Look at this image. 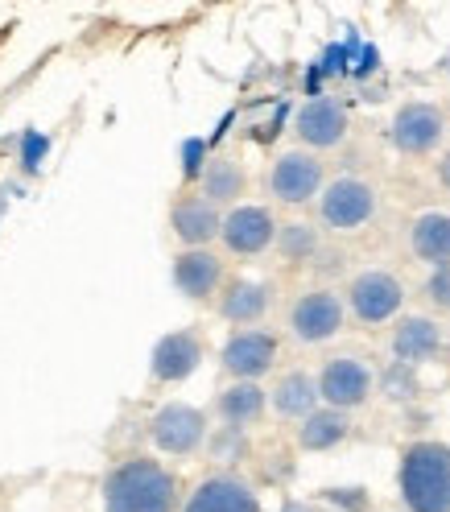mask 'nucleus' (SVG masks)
Returning a JSON list of instances; mask_svg holds the SVG:
<instances>
[{"label": "nucleus", "mask_w": 450, "mask_h": 512, "mask_svg": "<svg viewBox=\"0 0 450 512\" xmlns=\"http://www.w3.org/2000/svg\"><path fill=\"white\" fill-rule=\"evenodd\" d=\"M294 133H298V145L310 153L339 149L351 137V112L339 100H331V95H314V100H306L298 108Z\"/></svg>", "instance_id": "4468645a"}, {"label": "nucleus", "mask_w": 450, "mask_h": 512, "mask_svg": "<svg viewBox=\"0 0 450 512\" xmlns=\"http://www.w3.org/2000/svg\"><path fill=\"white\" fill-rule=\"evenodd\" d=\"M269 310H273V281L265 277H228V285H223V294L215 302V314L223 323H232V331L261 327Z\"/></svg>", "instance_id": "a211bd4d"}, {"label": "nucleus", "mask_w": 450, "mask_h": 512, "mask_svg": "<svg viewBox=\"0 0 450 512\" xmlns=\"http://www.w3.org/2000/svg\"><path fill=\"white\" fill-rule=\"evenodd\" d=\"M285 327L302 347L331 343L347 327V302L335 285H310V290H302L294 302H289Z\"/></svg>", "instance_id": "39448f33"}, {"label": "nucleus", "mask_w": 450, "mask_h": 512, "mask_svg": "<svg viewBox=\"0 0 450 512\" xmlns=\"http://www.w3.org/2000/svg\"><path fill=\"white\" fill-rule=\"evenodd\" d=\"M281 360V339L269 327H240L223 339L219 368L228 380H265Z\"/></svg>", "instance_id": "9d476101"}, {"label": "nucleus", "mask_w": 450, "mask_h": 512, "mask_svg": "<svg viewBox=\"0 0 450 512\" xmlns=\"http://www.w3.org/2000/svg\"><path fill=\"white\" fill-rule=\"evenodd\" d=\"M277 256L285 265H310L314 256H318V248H323V232L314 228V223H306V219H289V223H281L277 228Z\"/></svg>", "instance_id": "b1692460"}, {"label": "nucleus", "mask_w": 450, "mask_h": 512, "mask_svg": "<svg viewBox=\"0 0 450 512\" xmlns=\"http://www.w3.org/2000/svg\"><path fill=\"white\" fill-rule=\"evenodd\" d=\"M327 182L331 178H327L323 153H310L302 145L281 149L273 157V166H269V195L281 207H310V203H318V195H323Z\"/></svg>", "instance_id": "423d86ee"}, {"label": "nucleus", "mask_w": 450, "mask_h": 512, "mask_svg": "<svg viewBox=\"0 0 450 512\" xmlns=\"http://www.w3.org/2000/svg\"><path fill=\"white\" fill-rule=\"evenodd\" d=\"M405 281L393 273V269H380V265H368L360 273H351L347 290H343V302H347V318L360 327H389L405 314Z\"/></svg>", "instance_id": "20e7f679"}, {"label": "nucleus", "mask_w": 450, "mask_h": 512, "mask_svg": "<svg viewBox=\"0 0 450 512\" xmlns=\"http://www.w3.org/2000/svg\"><path fill=\"white\" fill-rule=\"evenodd\" d=\"M351 434V413H339V409H314L306 422H298L294 430V442L298 451H310V455H323V451H335L343 446Z\"/></svg>", "instance_id": "5701e85b"}, {"label": "nucleus", "mask_w": 450, "mask_h": 512, "mask_svg": "<svg viewBox=\"0 0 450 512\" xmlns=\"http://www.w3.org/2000/svg\"><path fill=\"white\" fill-rule=\"evenodd\" d=\"M434 182L450 195V149H442V153L434 157Z\"/></svg>", "instance_id": "cd10ccee"}, {"label": "nucleus", "mask_w": 450, "mask_h": 512, "mask_svg": "<svg viewBox=\"0 0 450 512\" xmlns=\"http://www.w3.org/2000/svg\"><path fill=\"white\" fill-rule=\"evenodd\" d=\"M314 376H318V397H323V405L339 409V413L368 405L372 393L380 389L376 368L364 356H351V351H343V356H327Z\"/></svg>", "instance_id": "6e6552de"}, {"label": "nucleus", "mask_w": 450, "mask_h": 512, "mask_svg": "<svg viewBox=\"0 0 450 512\" xmlns=\"http://www.w3.org/2000/svg\"><path fill=\"white\" fill-rule=\"evenodd\" d=\"M446 360H450V335H446Z\"/></svg>", "instance_id": "c756f323"}, {"label": "nucleus", "mask_w": 450, "mask_h": 512, "mask_svg": "<svg viewBox=\"0 0 450 512\" xmlns=\"http://www.w3.org/2000/svg\"><path fill=\"white\" fill-rule=\"evenodd\" d=\"M277 215L265 207V203H240L232 211H223V232H219V244L228 256H261L277 244Z\"/></svg>", "instance_id": "9b49d317"}, {"label": "nucleus", "mask_w": 450, "mask_h": 512, "mask_svg": "<svg viewBox=\"0 0 450 512\" xmlns=\"http://www.w3.org/2000/svg\"><path fill=\"white\" fill-rule=\"evenodd\" d=\"M269 409L281 422H306L314 409H323V397H318V376L306 368H285L277 372L273 389H269Z\"/></svg>", "instance_id": "412c9836"}, {"label": "nucleus", "mask_w": 450, "mask_h": 512, "mask_svg": "<svg viewBox=\"0 0 450 512\" xmlns=\"http://www.w3.org/2000/svg\"><path fill=\"white\" fill-rule=\"evenodd\" d=\"M203 356H207V343H203L199 331H190V327L170 331V335H162V339L153 343L149 376H153L157 384H182L186 376L199 372Z\"/></svg>", "instance_id": "f3484780"}, {"label": "nucleus", "mask_w": 450, "mask_h": 512, "mask_svg": "<svg viewBox=\"0 0 450 512\" xmlns=\"http://www.w3.org/2000/svg\"><path fill=\"white\" fill-rule=\"evenodd\" d=\"M182 500L178 471L153 455H124L100 479L104 512H178Z\"/></svg>", "instance_id": "f257e3e1"}, {"label": "nucleus", "mask_w": 450, "mask_h": 512, "mask_svg": "<svg viewBox=\"0 0 450 512\" xmlns=\"http://www.w3.org/2000/svg\"><path fill=\"white\" fill-rule=\"evenodd\" d=\"M450 116L434 100H405L389 120V141L405 157H434L446 145Z\"/></svg>", "instance_id": "1a4fd4ad"}, {"label": "nucleus", "mask_w": 450, "mask_h": 512, "mask_svg": "<svg viewBox=\"0 0 450 512\" xmlns=\"http://www.w3.org/2000/svg\"><path fill=\"white\" fill-rule=\"evenodd\" d=\"M170 277L186 302H219L228 285V261L215 248H182L170 265Z\"/></svg>", "instance_id": "f8f14e48"}, {"label": "nucleus", "mask_w": 450, "mask_h": 512, "mask_svg": "<svg viewBox=\"0 0 450 512\" xmlns=\"http://www.w3.org/2000/svg\"><path fill=\"white\" fill-rule=\"evenodd\" d=\"M269 413V389L261 380H228L215 393V418L228 430H252Z\"/></svg>", "instance_id": "6ab92c4d"}, {"label": "nucleus", "mask_w": 450, "mask_h": 512, "mask_svg": "<svg viewBox=\"0 0 450 512\" xmlns=\"http://www.w3.org/2000/svg\"><path fill=\"white\" fill-rule=\"evenodd\" d=\"M422 294H426V302H430L434 314H450V265H438V269L426 273Z\"/></svg>", "instance_id": "bb28decb"}, {"label": "nucleus", "mask_w": 450, "mask_h": 512, "mask_svg": "<svg viewBox=\"0 0 450 512\" xmlns=\"http://www.w3.org/2000/svg\"><path fill=\"white\" fill-rule=\"evenodd\" d=\"M170 232L178 236L182 248H215L223 232V211L190 186L170 203Z\"/></svg>", "instance_id": "dca6fc26"}, {"label": "nucleus", "mask_w": 450, "mask_h": 512, "mask_svg": "<svg viewBox=\"0 0 450 512\" xmlns=\"http://www.w3.org/2000/svg\"><path fill=\"white\" fill-rule=\"evenodd\" d=\"M417 368H405V364H389L384 368V376H380V389L389 393L393 401H413L417 397V376H413Z\"/></svg>", "instance_id": "a878e982"}, {"label": "nucleus", "mask_w": 450, "mask_h": 512, "mask_svg": "<svg viewBox=\"0 0 450 512\" xmlns=\"http://www.w3.org/2000/svg\"><path fill=\"white\" fill-rule=\"evenodd\" d=\"M178 512H261V492L236 471H211L186 492Z\"/></svg>", "instance_id": "ddd939ff"}, {"label": "nucleus", "mask_w": 450, "mask_h": 512, "mask_svg": "<svg viewBox=\"0 0 450 512\" xmlns=\"http://www.w3.org/2000/svg\"><path fill=\"white\" fill-rule=\"evenodd\" d=\"M195 190L207 203H215L219 211H232V207L248 203L244 199L248 195V170H244V162L236 153H215V157H207V166L199 170V186Z\"/></svg>", "instance_id": "aec40b11"}, {"label": "nucleus", "mask_w": 450, "mask_h": 512, "mask_svg": "<svg viewBox=\"0 0 450 512\" xmlns=\"http://www.w3.org/2000/svg\"><path fill=\"white\" fill-rule=\"evenodd\" d=\"M389 351H393V364L426 368L446 351V331L430 314H401L389 331Z\"/></svg>", "instance_id": "2eb2a0df"}, {"label": "nucleus", "mask_w": 450, "mask_h": 512, "mask_svg": "<svg viewBox=\"0 0 450 512\" xmlns=\"http://www.w3.org/2000/svg\"><path fill=\"white\" fill-rule=\"evenodd\" d=\"M397 492L405 512H450V442H409L397 463Z\"/></svg>", "instance_id": "f03ea898"}, {"label": "nucleus", "mask_w": 450, "mask_h": 512, "mask_svg": "<svg viewBox=\"0 0 450 512\" xmlns=\"http://www.w3.org/2000/svg\"><path fill=\"white\" fill-rule=\"evenodd\" d=\"M207 451L219 463H240V459H248V438H244V430H228V426H223L219 434H211Z\"/></svg>", "instance_id": "393cba45"}, {"label": "nucleus", "mask_w": 450, "mask_h": 512, "mask_svg": "<svg viewBox=\"0 0 450 512\" xmlns=\"http://www.w3.org/2000/svg\"><path fill=\"white\" fill-rule=\"evenodd\" d=\"M318 223L335 236L364 232L380 215V186L364 174H335L318 195Z\"/></svg>", "instance_id": "7ed1b4c3"}, {"label": "nucleus", "mask_w": 450, "mask_h": 512, "mask_svg": "<svg viewBox=\"0 0 450 512\" xmlns=\"http://www.w3.org/2000/svg\"><path fill=\"white\" fill-rule=\"evenodd\" d=\"M409 252L430 269L450 265V211L446 207H426L409 219Z\"/></svg>", "instance_id": "4be33fe9"}, {"label": "nucleus", "mask_w": 450, "mask_h": 512, "mask_svg": "<svg viewBox=\"0 0 450 512\" xmlns=\"http://www.w3.org/2000/svg\"><path fill=\"white\" fill-rule=\"evenodd\" d=\"M149 442H153L157 455L190 459L211 442V422H207V413L199 405L166 401V405H157L153 418H149Z\"/></svg>", "instance_id": "0eeeda50"}, {"label": "nucleus", "mask_w": 450, "mask_h": 512, "mask_svg": "<svg viewBox=\"0 0 450 512\" xmlns=\"http://www.w3.org/2000/svg\"><path fill=\"white\" fill-rule=\"evenodd\" d=\"M277 512H318V508H314V504H298V500H294V504H285V508H277Z\"/></svg>", "instance_id": "c85d7f7f"}]
</instances>
